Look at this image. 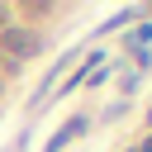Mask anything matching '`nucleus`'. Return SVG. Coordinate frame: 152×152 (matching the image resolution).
Segmentation results:
<instances>
[{"instance_id":"f257e3e1","label":"nucleus","mask_w":152,"mask_h":152,"mask_svg":"<svg viewBox=\"0 0 152 152\" xmlns=\"http://www.w3.org/2000/svg\"><path fill=\"white\" fill-rule=\"evenodd\" d=\"M0 48L10 52V62H28V57L43 52V33H38V28H19V24H10V28H0Z\"/></svg>"},{"instance_id":"7ed1b4c3","label":"nucleus","mask_w":152,"mask_h":152,"mask_svg":"<svg viewBox=\"0 0 152 152\" xmlns=\"http://www.w3.org/2000/svg\"><path fill=\"white\" fill-rule=\"evenodd\" d=\"M142 43H152V24H142V28H138V38H133V48H142Z\"/></svg>"},{"instance_id":"f03ea898","label":"nucleus","mask_w":152,"mask_h":152,"mask_svg":"<svg viewBox=\"0 0 152 152\" xmlns=\"http://www.w3.org/2000/svg\"><path fill=\"white\" fill-rule=\"evenodd\" d=\"M81 133H86V119H66V124L48 138V152H62V147H66L71 138H81Z\"/></svg>"},{"instance_id":"20e7f679","label":"nucleus","mask_w":152,"mask_h":152,"mask_svg":"<svg viewBox=\"0 0 152 152\" xmlns=\"http://www.w3.org/2000/svg\"><path fill=\"white\" fill-rule=\"evenodd\" d=\"M0 28H10V10L5 5H0Z\"/></svg>"}]
</instances>
